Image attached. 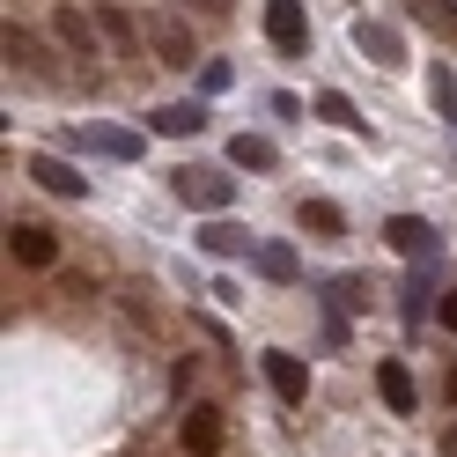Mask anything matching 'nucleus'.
I'll list each match as a JSON object with an SVG mask.
<instances>
[{"mask_svg": "<svg viewBox=\"0 0 457 457\" xmlns=\"http://www.w3.org/2000/svg\"><path fill=\"white\" fill-rule=\"evenodd\" d=\"M52 37H60V52H74V60H104V22H96V8L60 0V8H52Z\"/></svg>", "mask_w": 457, "mask_h": 457, "instance_id": "f257e3e1", "label": "nucleus"}, {"mask_svg": "<svg viewBox=\"0 0 457 457\" xmlns=\"http://www.w3.org/2000/svg\"><path fill=\"white\" fill-rule=\"evenodd\" d=\"M178 199L192 214H228L237 207V178L228 170H178Z\"/></svg>", "mask_w": 457, "mask_h": 457, "instance_id": "f03ea898", "label": "nucleus"}, {"mask_svg": "<svg viewBox=\"0 0 457 457\" xmlns=\"http://www.w3.org/2000/svg\"><path fill=\"white\" fill-rule=\"evenodd\" d=\"M266 37L280 60H310V15L303 0H266Z\"/></svg>", "mask_w": 457, "mask_h": 457, "instance_id": "7ed1b4c3", "label": "nucleus"}, {"mask_svg": "<svg viewBox=\"0 0 457 457\" xmlns=\"http://www.w3.org/2000/svg\"><path fill=\"white\" fill-rule=\"evenodd\" d=\"M384 244L398 251V259H443V228L420 221V214H391L384 221Z\"/></svg>", "mask_w": 457, "mask_h": 457, "instance_id": "20e7f679", "label": "nucleus"}, {"mask_svg": "<svg viewBox=\"0 0 457 457\" xmlns=\"http://www.w3.org/2000/svg\"><path fill=\"white\" fill-rule=\"evenodd\" d=\"M140 22H148V45H155V60L162 67H192L199 60V52H192V22H178V15H140Z\"/></svg>", "mask_w": 457, "mask_h": 457, "instance_id": "39448f33", "label": "nucleus"}, {"mask_svg": "<svg viewBox=\"0 0 457 457\" xmlns=\"http://www.w3.org/2000/svg\"><path fill=\"white\" fill-rule=\"evenodd\" d=\"M8 259L30 266V273H45L52 259H60V244H52V228H37V221H8Z\"/></svg>", "mask_w": 457, "mask_h": 457, "instance_id": "423d86ee", "label": "nucleus"}, {"mask_svg": "<svg viewBox=\"0 0 457 457\" xmlns=\"http://www.w3.org/2000/svg\"><path fill=\"white\" fill-rule=\"evenodd\" d=\"M74 148H81V155L133 162V155H140V133H126V126H81V133H74Z\"/></svg>", "mask_w": 457, "mask_h": 457, "instance_id": "0eeeda50", "label": "nucleus"}, {"mask_svg": "<svg viewBox=\"0 0 457 457\" xmlns=\"http://www.w3.org/2000/svg\"><path fill=\"white\" fill-rule=\"evenodd\" d=\"M30 178H37L52 199H89V178H81L67 155H37V162H30Z\"/></svg>", "mask_w": 457, "mask_h": 457, "instance_id": "6e6552de", "label": "nucleus"}, {"mask_svg": "<svg viewBox=\"0 0 457 457\" xmlns=\"http://www.w3.org/2000/svg\"><path fill=\"white\" fill-rule=\"evenodd\" d=\"M178 443H185V457H214V450H221V413H214V406H192V413L178 420Z\"/></svg>", "mask_w": 457, "mask_h": 457, "instance_id": "1a4fd4ad", "label": "nucleus"}, {"mask_svg": "<svg viewBox=\"0 0 457 457\" xmlns=\"http://www.w3.org/2000/svg\"><path fill=\"white\" fill-rule=\"evenodd\" d=\"M266 384H273L280 406H303V398H310V369L295 354H266Z\"/></svg>", "mask_w": 457, "mask_h": 457, "instance_id": "9d476101", "label": "nucleus"}, {"mask_svg": "<svg viewBox=\"0 0 457 457\" xmlns=\"http://www.w3.org/2000/svg\"><path fill=\"white\" fill-rule=\"evenodd\" d=\"M96 22H104V45H119V52H133L140 37H148V22H140L133 8H119V0H96Z\"/></svg>", "mask_w": 457, "mask_h": 457, "instance_id": "9b49d317", "label": "nucleus"}, {"mask_svg": "<svg viewBox=\"0 0 457 457\" xmlns=\"http://www.w3.org/2000/svg\"><path fill=\"white\" fill-rule=\"evenodd\" d=\"M377 391H384L391 413H420V384H413L406 361H384V369H377Z\"/></svg>", "mask_w": 457, "mask_h": 457, "instance_id": "f8f14e48", "label": "nucleus"}, {"mask_svg": "<svg viewBox=\"0 0 457 457\" xmlns=\"http://www.w3.org/2000/svg\"><path fill=\"white\" fill-rule=\"evenodd\" d=\"M0 45H8V67H15L22 81H52V74H45V52H37V37L22 30V22H8V37H0Z\"/></svg>", "mask_w": 457, "mask_h": 457, "instance_id": "ddd939ff", "label": "nucleus"}, {"mask_svg": "<svg viewBox=\"0 0 457 457\" xmlns=\"http://www.w3.org/2000/svg\"><path fill=\"white\" fill-rule=\"evenodd\" d=\"M354 45L369 52V60H377V67H398V30H391V22H354Z\"/></svg>", "mask_w": 457, "mask_h": 457, "instance_id": "4468645a", "label": "nucleus"}, {"mask_svg": "<svg viewBox=\"0 0 457 457\" xmlns=\"http://www.w3.org/2000/svg\"><path fill=\"white\" fill-rule=\"evenodd\" d=\"M259 273L273 280V288H295V280H303V259H295V244H259Z\"/></svg>", "mask_w": 457, "mask_h": 457, "instance_id": "2eb2a0df", "label": "nucleus"}, {"mask_svg": "<svg viewBox=\"0 0 457 457\" xmlns=\"http://www.w3.org/2000/svg\"><path fill=\"white\" fill-rule=\"evenodd\" d=\"M199 126H207V111H199V104H162V111H155V133H162V140H185V133H199Z\"/></svg>", "mask_w": 457, "mask_h": 457, "instance_id": "dca6fc26", "label": "nucleus"}, {"mask_svg": "<svg viewBox=\"0 0 457 457\" xmlns=\"http://www.w3.org/2000/svg\"><path fill=\"white\" fill-rule=\"evenodd\" d=\"M199 244H207L214 259H244V251H251V237H244L237 221H207V228H199Z\"/></svg>", "mask_w": 457, "mask_h": 457, "instance_id": "f3484780", "label": "nucleus"}, {"mask_svg": "<svg viewBox=\"0 0 457 457\" xmlns=\"http://www.w3.org/2000/svg\"><path fill=\"white\" fill-rule=\"evenodd\" d=\"M228 162H237V170H273V140L237 133V140H228Z\"/></svg>", "mask_w": 457, "mask_h": 457, "instance_id": "a211bd4d", "label": "nucleus"}, {"mask_svg": "<svg viewBox=\"0 0 457 457\" xmlns=\"http://www.w3.org/2000/svg\"><path fill=\"white\" fill-rule=\"evenodd\" d=\"M303 228H318V237H339V228H347V214H339L332 199H303Z\"/></svg>", "mask_w": 457, "mask_h": 457, "instance_id": "6ab92c4d", "label": "nucleus"}, {"mask_svg": "<svg viewBox=\"0 0 457 457\" xmlns=\"http://www.w3.org/2000/svg\"><path fill=\"white\" fill-rule=\"evenodd\" d=\"M318 119H332V126H347V133H361V126H369V119H354V104L339 96V89H325V96H318Z\"/></svg>", "mask_w": 457, "mask_h": 457, "instance_id": "aec40b11", "label": "nucleus"}, {"mask_svg": "<svg viewBox=\"0 0 457 457\" xmlns=\"http://www.w3.org/2000/svg\"><path fill=\"white\" fill-rule=\"evenodd\" d=\"M398 318H406V325H420V318H428V273H413V280H406V303H398Z\"/></svg>", "mask_w": 457, "mask_h": 457, "instance_id": "412c9836", "label": "nucleus"}, {"mask_svg": "<svg viewBox=\"0 0 457 457\" xmlns=\"http://www.w3.org/2000/svg\"><path fill=\"white\" fill-rule=\"evenodd\" d=\"M428 81H436V104L450 111V126H457V81H450V67H428Z\"/></svg>", "mask_w": 457, "mask_h": 457, "instance_id": "4be33fe9", "label": "nucleus"}, {"mask_svg": "<svg viewBox=\"0 0 457 457\" xmlns=\"http://www.w3.org/2000/svg\"><path fill=\"white\" fill-rule=\"evenodd\" d=\"M436 310H443V325H450V332H457V288H450V295H443V303H436Z\"/></svg>", "mask_w": 457, "mask_h": 457, "instance_id": "5701e85b", "label": "nucleus"}, {"mask_svg": "<svg viewBox=\"0 0 457 457\" xmlns=\"http://www.w3.org/2000/svg\"><path fill=\"white\" fill-rule=\"evenodd\" d=\"M199 15H228V0H199Z\"/></svg>", "mask_w": 457, "mask_h": 457, "instance_id": "b1692460", "label": "nucleus"}, {"mask_svg": "<svg viewBox=\"0 0 457 457\" xmlns=\"http://www.w3.org/2000/svg\"><path fill=\"white\" fill-rule=\"evenodd\" d=\"M443 457H457V428H450V436H443Z\"/></svg>", "mask_w": 457, "mask_h": 457, "instance_id": "393cba45", "label": "nucleus"}, {"mask_svg": "<svg viewBox=\"0 0 457 457\" xmlns=\"http://www.w3.org/2000/svg\"><path fill=\"white\" fill-rule=\"evenodd\" d=\"M450 406H457V369H450Z\"/></svg>", "mask_w": 457, "mask_h": 457, "instance_id": "a878e982", "label": "nucleus"}]
</instances>
